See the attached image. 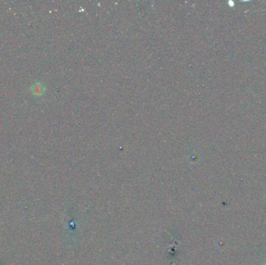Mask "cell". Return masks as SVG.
<instances>
[{
  "mask_svg": "<svg viewBox=\"0 0 266 265\" xmlns=\"http://www.w3.org/2000/svg\"><path fill=\"white\" fill-rule=\"evenodd\" d=\"M43 86H42L41 84L37 83V84H35L34 86L32 87V91H33L34 94H36V95H40L42 94V93L44 92L43 90Z\"/></svg>",
  "mask_w": 266,
  "mask_h": 265,
  "instance_id": "6da1fadb",
  "label": "cell"
}]
</instances>
